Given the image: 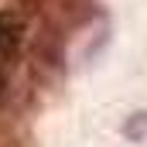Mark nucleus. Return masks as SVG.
<instances>
[{
  "mask_svg": "<svg viewBox=\"0 0 147 147\" xmlns=\"http://www.w3.org/2000/svg\"><path fill=\"white\" fill-rule=\"evenodd\" d=\"M120 134L130 140V144H140L147 137V110H137V113H130L127 120H123V127H120Z\"/></svg>",
  "mask_w": 147,
  "mask_h": 147,
  "instance_id": "f03ea898",
  "label": "nucleus"
},
{
  "mask_svg": "<svg viewBox=\"0 0 147 147\" xmlns=\"http://www.w3.org/2000/svg\"><path fill=\"white\" fill-rule=\"evenodd\" d=\"M21 41H24V21L10 10H0V58L14 62V55L21 51Z\"/></svg>",
  "mask_w": 147,
  "mask_h": 147,
  "instance_id": "f257e3e1",
  "label": "nucleus"
}]
</instances>
